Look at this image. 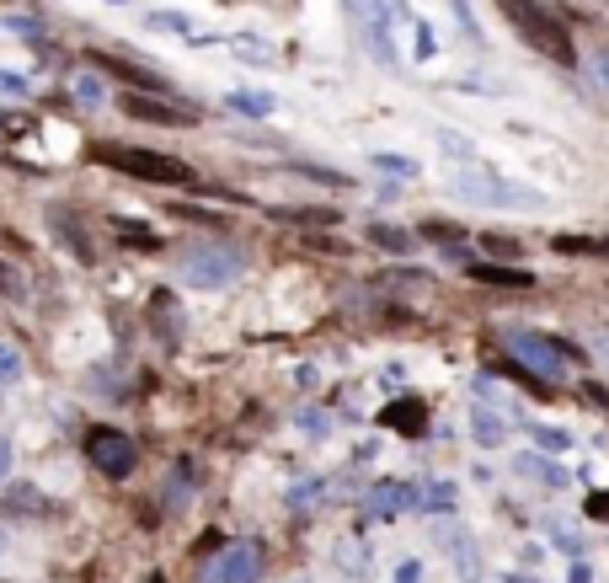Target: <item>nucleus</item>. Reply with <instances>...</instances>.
I'll use <instances>...</instances> for the list:
<instances>
[{
  "label": "nucleus",
  "mask_w": 609,
  "mask_h": 583,
  "mask_svg": "<svg viewBox=\"0 0 609 583\" xmlns=\"http://www.w3.org/2000/svg\"><path fill=\"white\" fill-rule=\"evenodd\" d=\"M497 11L513 22V33H519L535 54H545L551 65L572 70L577 65V43H572V27L556 17L551 6H540V0H497Z\"/></svg>",
  "instance_id": "obj_1"
},
{
  "label": "nucleus",
  "mask_w": 609,
  "mask_h": 583,
  "mask_svg": "<svg viewBox=\"0 0 609 583\" xmlns=\"http://www.w3.org/2000/svg\"><path fill=\"white\" fill-rule=\"evenodd\" d=\"M97 161L113 166V172L134 177V182H166V188H198V172L177 156H161V150H139V145H97Z\"/></svg>",
  "instance_id": "obj_2"
},
{
  "label": "nucleus",
  "mask_w": 609,
  "mask_h": 583,
  "mask_svg": "<svg viewBox=\"0 0 609 583\" xmlns=\"http://www.w3.org/2000/svg\"><path fill=\"white\" fill-rule=\"evenodd\" d=\"M246 268V257L236 247H225V241H198V247L182 252V279L193 289H225L236 284Z\"/></svg>",
  "instance_id": "obj_3"
},
{
  "label": "nucleus",
  "mask_w": 609,
  "mask_h": 583,
  "mask_svg": "<svg viewBox=\"0 0 609 583\" xmlns=\"http://www.w3.org/2000/svg\"><path fill=\"white\" fill-rule=\"evenodd\" d=\"M508 343L519 348V364L529 375H540L545 386H556L561 375H567V364L577 359V348L567 337H551V332H508Z\"/></svg>",
  "instance_id": "obj_4"
},
{
  "label": "nucleus",
  "mask_w": 609,
  "mask_h": 583,
  "mask_svg": "<svg viewBox=\"0 0 609 583\" xmlns=\"http://www.w3.org/2000/svg\"><path fill=\"white\" fill-rule=\"evenodd\" d=\"M86 460L102 471V477H113V482H123L129 471L139 466V450H134V439L123 434V428H107V423H97L86 434Z\"/></svg>",
  "instance_id": "obj_5"
},
{
  "label": "nucleus",
  "mask_w": 609,
  "mask_h": 583,
  "mask_svg": "<svg viewBox=\"0 0 609 583\" xmlns=\"http://www.w3.org/2000/svg\"><path fill=\"white\" fill-rule=\"evenodd\" d=\"M198 583H262V546L257 541H230L220 557L198 573Z\"/></svg>",
  "instance_id": "obj_6"
},
{
  "label": "nucleus",
  "mask_w": 609,
  "mask_h": 583,
  "mask_svg": "<svg viewBox=\"0 0 609 583\" xmlns=\"http://www.w3.org/2000/svg\"><path fill=\"white\" fill-rule=\"evenodd\" d=\"M123 113L139 118V124H166V129H187V124H198L193 107L166 102L161 91H123Z\"/></svg>",
  "instance_id": "obj_7"
},
{
  "label": "nucleus",
  "mask_w": 609,
  "mask_h": 583,
  "mask_svg": "<svg viewBox=\"0 0 609 583\" xmlns=\"http://www.w3.org/2000/svg\"><path fill=\"white\" fill-rule=\"evenodd\" d=\"M455 188H460L465 198H481V204H519V209H540V204H545L535 188H508V182H492V188H481V177H465V182H455Z\"/></svg>",
  "instance_id": "obj_8"
},
{
  "label": "nucleus",
  "mask_w": 609,
  "mask_h": 583,
  "mask_svg": "<svg viewBox=\"0 0 609 583\" xmlns=\"http://www.w3.org/2000/svg\"><path fill=\"white\" fill-rule=\"evenodd\" d=\"M380 423L396 428V434H406V439H423V434H428V407H423V396H401V402H390V407L380 412Z\"/></svg>",
  "instance_id": "obj_9"
},
{
  "label": "nucleus",
  "mask_w": 609,
  "mask_h": 583,
  "mask_svg": "<svg viewBox=\"0 0 609 583\" xmlns=\"http://www.w3.org/2000/svg\"><path fill=\"white\" fill-rule=\"evenodd\" d=\"M91 65L107 70V75H118V81H129L134 91H171L166 86V75H155L145 65H134V59H118V54H91Z\"/></svg>",
  "instance_id": "obj_10"
},
{
  "label": "nucleus",
  "mask_w": 609,
  "mask_h": 583,
  "mask_svg": "<svg viewBox=\"0 0 609 583\" xmlns=\"http://www.w3.org/2000/svg\"><path fill=\"white\" fill-rule=\"evenodd\" d=\"M465 273H471L476 284H497V289H535V273L529 268H508V263H492V257L487 263H471Z\"/></svg>",
  "instance_id": "obj_11"
},
{
  "label": "nucleus",
  "mask_w": 609,
  "mask_h": 583,
  "mask_svg": "<svg viewBox=\"0 0 609 583\" xmlns=\"http://www.w3.org/2000/svg\"><path fill=\"white\" fill-rule=\"evenodd\" d=\"M439 546L449 551V557H455V567L465 578H476V567H481V551H476V541L471 535H465L460 525H439Z\"/></svg>",
  "instance_id": "obj_12"
},
{
  "label": "nucleus",
  "mask_w": 609,
  "mask_h": 583,
  "mask_svg": "<svg viewBox=\"0 0 609 583\" xmlns=\"http://www.w3.org/2000/svg\"><path fill=\"white\" fill-rule=\"evenodd\" d=\"M412 503V487H401V482H390V487H374V493L364 498V519H385V514H396Z\"/></svg>",
  "instance_id": "obj_13"
},
{
  "label": "nucleus",
  "mask_w": 609,
  "mask_h": 583,
  "mask_svg": "<svg viewBox=\"0 0 609 583\" xmlns=\"http://www.w3.org/2000/svg\"><path fill=\"white\" fill-rule=\"evenodd\" d=\"M364 236H369L380 252H396V257H406V252L417 247V236H412V230H396V225H369Z\"/></svg>",
  "instance_id": "obj_14"
},
{
  "label": "nucleus",
  "mask_w": 609,
  "mask_h": 583,
  "mask_svg": "<svg viewBox=\"0 0 609 583\" xmlns=\"http://www.w3.org/2000/svg\"><path fill=\"white\" fill-rule=\"evenodd\" d=\"M273 220H289V225H305V230H326V225H342L337 209H273Z\"/></svg>",
  "instance_id": "obj_15"
},
{
  "label": "nucleus",
  "mask_w": 609,
  "mask_h": 583,
  "mask_svg": "<svg viewBox=\"0 0 609 583\" xmlns=\"http://www.w3.org/2000/svg\"><path fill=\"white\" fill-rule=\"evenodd\" d=\"M0 514H43V493H33V487H6L0 493Z\"/></svg>",
  "instance_id": "obj_16"
},
{
  "label": "nucleus",
  "mask_w": 609,
  "mask_h": 583,
  "mask_svg": "<svg viewBox=\"0 0 609 583\" xmlns=\"http://www.w3.org/2000/svg\"><path fill=\"white\" fill-rule=\"evenodd\" d=\"M417 236H423V241H439V247H460V241H465V230H460L455 220H439V214H433V220H423V225H417Z\"/></svg>",
  "instance_id": "obj_17"
},
{
  "label": "nucleus",
  "mask_w": 609,
  "mask_h": 583,
  "mask_svg": "<svg viewBox=\"0 0 609 583\" xmlns=\"http://www.w3.org/2000/svg\"><path fill=\"white\" fill-rule=\"evenodd\" d=\"M519 471H524V477H540L545 487H567V477H561L551 460H540V455H519Z\"/></svg>",
  "instance_id": "obj_18"
},
{
  "label": "nucleus",
  "mask_w": 609,
  "mask_h": 583,
  "mask_svg": "<svg viewBox=\"0 0 609 583\" xmlns=\"http://www.w3.org/2000/svg\"><path fill=\"white\" fill-rule=\"evenodd\" d=\"M471 423H476V439L487 444V450H492V444H503V434H508V423L497 418V412H487V407H481V412H476Z\"/></svg>",
  "instance_id": "obj_19"
},
{
  "label": "nucleus",
  "mask_w": 609,
  "mask_h": 583,
  "mask_svg": "<svg viewBox=\"0 0 609 583\" xmlns=\"http://www.w3.org/2000/svg\"><path fill=\"white\" fill-rule=\"evenodd\" d=\"M551 247H556V252H577V257H604L609 241H593V236H556Z\"/></svg>",
  "instance_id": "obj_20"
},
{
  "label": "nucleus",
  "mask_w": 609,
  "mask_h": 583,
  "mask_svg": "<svg viewBox=\"0 0 609 583\" xmlns=\"http://www.w3.org/2000/svg\"><path fill=\"white\" fill-rule=\"evenodd\" d=\"M236 113H252V118H262V113H273V97H262V91H230L225 97Z\"/></svg>",
  "instance_id": "obj_21"
},
{
  "label": "nucleus",
  "mask_w": 609,
  "mask_h": 583,
  "mask_svg": "<svg viewBox=\"0 0 609 583\" xmlns=\"http://www.w3.org/2000/svg\"><path fill=\"white\" fill-rule=\"evenodd\" d=\"M374 166H380V172H390V177H417V172H423L412 156H390V150H380V156H374Z\"/></svg>",
  "instance_id": "obj_22"
},
{
  "label": "nucleus",
  "mask_w": 609,
  "mask_h": 583,
  "mask_svg": "<svg viewBox=\"0 0 609 583\" xmlns=\"http://www.w3.org/2000/svg\"><path fill=\"white\" fill-rule=\"evenodd\" d=\"M17 380H22V359L0 343V386H17Z\"/></svg>",
  "instance_id": "obj_23"
},
{
  "label": "nucleus",
  "mask_w": 609,
  "mask_h": 583,
  "mask_svg": "<svg viewBox=\"0 0 609 583\" xmlns=\"http://www.w3.org/2000/svg\"><path fill=\"white\" fill-rule=\"evenodd\" d=\"M529 439H540V450H567V434H561V428H535V434H529Z\"/></svg>",
  "instance_id": "obj_24"
},
{
  "label": "nucleus",
  "mask_w": 609,
  "mask_h": 583,
  "mask_svg": "<svg viewBox=\"0 0 609 583\" xmlns=\"http://www.w3.org/2000/svg\"><path fill=\"white\" fill-rule=\"evenodd\" d=\"M423 503H428V509H449V503H455V487H428V493H423Z\"/></svg>",
  "instance_id": "obj_25"
},
{
  "label": "nucleus",
  "mask_w": 609,
  "mask_h": 583,
  "mask_svg": "<svg viewBox=\"0 0 609 583\" xmlns=\"http://www.w3.org/2000/svg\"><path fill=\"white\" fill-rule=\"evenodd\" d=\"M481 247H487V252H497V257H519V241H513V236H487Z\"/></svg>",
  "instance_id": "obj_26"
},
{
  "label": "nucleus",
  "mask_w": 609,
  "mask_h": 583,
  "mask_svg": "<svg viewBox=\"0 0 609 583\" xmlns=\"http://www.w3.org/2000/svg\"><path fill=\"white\" fill-rule=\"evenodd\" d=\"M75 97H81L86 107H97V102H102V86L91 81V75H81V81H75Z\"/></svg>",
  "instance_id": "obj_27"
},
{
  "label": "nucleus",
  "mask_w": 609,
  "mask_h": 583,
  "mask_svg": "<svg viewBox=\"0 0 609 583\" xmlns=\"http://www.w3.org/2000/svg\"><path fill=\"white\" fill-rule=\"evenodd\" d=\"M0 289H6V295H17V289H22V279L11 273V263H0Z\"/></svg>",
  "instance_id": "obj_28"
},
{
  "label": "nucleus",
  "mask_w": 609,
  "mask_h": 583,
  "mask_svg": "<svg viewBox=\"0 0 609 583\" xmlns=\"http://www.w3.org/2000/svg\"><path fill=\"white\" fill-rule=\"evenodd\" d=\"M588 514H593V519H609V493H593V498H588Z\"/></svg>",
  "instance_id": "obj_29"
},
{
  "label": "nucleus",
  "mask_w": 609,
  "mask_h": 583,
  "mask_svg": "<svg viewBox=\"0 0 609 583\" xmlns=\"http://www.w3.org/2000/svg\"><path fill=\"white\" fill-rule=\"evenodd\" d=\"M417 578H423V567H417V562H401L396 567V583H417Z\"/></svg>",
  "instance_id": "obj_30"
},
{
  "label": "nucleus",
  "mask_w": 609,
  "mask_h": 583,
  "mask_svg": "<svg viewBox=\"0 0 609 583\" xmlns=\"http://www.w3.org/2000/svg\"><path fill=\"white\" fill-rule=\"evenodd\" d=\"M583 396H588L593 407H609V391H604V386H593V380H588V386H583Z\"/></svg>",
  "instance_id": "obj_31"
},
{
  "label": "nucleus",
  "mask_w": 609,
  "mask_h": 583,
  "mask_svg": "<svg viewBox=\"0 0 609 583\" xmlns=\"http://www.w3.org/2000/svg\"><path fill=\"white\" fill-rule=\"evenodd\" d=\"M433 54V33H428V27H417V59H428Z\"/></svg>",
  "instance_id": "obj_32"
},
{
  "label": "nucleus",
  "mask_w": 609,
  "mask_h": 583,
  "mask_svg": "<svg viewBox=\"0 0 609 583\" xmlns=\"http://www.w3.org/2000/svg\"><path fill=\"white\" fill-rule=\"evenodd\" d=\"M6 471H11V444L0 439V477H6Z\"/></svg>",
  "instance_id": "obj_33"
},
{
  "label": "nucleus",
  "mask_w": 609,
  "mask_h": 583,
  "mask_svg": "<svg viewBox=\"0 0 609 583\" xmlns=\"http://www.w3.org/2000/svg\"><path fill=\"white\" fill-rule=\"evenodd\" d=\"M599 81H604V86H609V59H604V65H599Z\"/></svg>",
  "instance_id": "obj_34"
},
{
  "label": "nucleus",
  "mask_w": 609,
  "mask_h": 583,
  "mask_svg": "<svg viewBox=\"0 0 609 583\" xmlns=\"http://www.w3.org/2000/svg\"><path fill=\"white\" fill-rule=\"evenodd\" d=\"M145 583H166V578H161V573H150V578H145Z\"/></svg>",
  "instance_id": "obj_35"
}]
</instances>
